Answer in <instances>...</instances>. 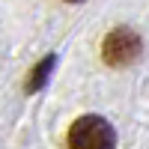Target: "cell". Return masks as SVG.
<instances>
[{
	"label": "cell",
	"mask_w": 149,
	"mask_h": 149,
	"mask_svg": "<svg viewBox=\"0 0 149 149\" xmlns=\"http://www.w3.org/2000/svg\"><path fill=\"white\" fill-rule=\"evenodd\" d=\"M137 54H140V39H137V33H134V30L119 27V30H113V33L107 36V42H104V57H107L113 66H128Z\"/></svg>",
	"instance_id": "7a4b0ae2"
},
{
	"label": "cell",
	"mask_w": 149,
	"mask_h": 149,
	"mask_svg": "<svg viewBox=\"0 0 149 149\" xmlns=\"http://www.w3.org/2000/svg\"><path fill=\"white\" fill-rule=\"evenodd\" d=\"M69 149H116V134L102 116H81L69 128Z\"/></svg>",
	"instance_id": "6da1fadb"
},
{
	"label": "cell",
	"mask_w": 149,
	"mask_h": 149,
	"mask_svg": "<svg viewBox=\"0 0 149 149\" xmlns=\"http://www.w3.org/2000/svg\"><path fill=\"white\" fill-rule=\"evenodd\" d=\"M51 66H54V57H48V60H45V63L39 66V72H36V78L30 81V90H36V86H42V81H45V74H48V72H51Z\"/></svg>",
	"instance_id": "3957f363"
}]
</instances>
